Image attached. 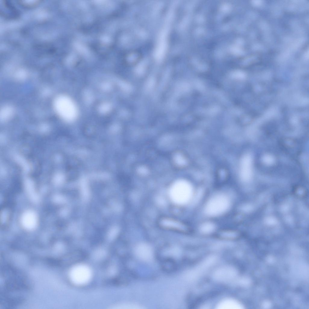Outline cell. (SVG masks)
Returning a JSON list of instances; mask_svg holds the SVG:
<instances>
[{
  "label": "cell",
  "instance_id": "4",
  "mask_svg": "<svg viewBox=\"0 0 309 309\" xmlns=\"http://www.w3.org/2000/svg\"><path fill=\"white\" fill-rule=\"evenodd\" d=\"M204 226L202 228L203 229V231H204L206 232H209L211 230L212 231L213 229V226L211 225L208 224Z\"/></svg>",
  "mask_w": 309,
  "mask_h": 309
},
{
  "label": "cell",
  "instance_id": "2",
  "mask_svg": "<svg viewBox=\"0 0 309 309\" xmlns=\"http://www.w3.org/2000/svg\"><path fill=\"white\" fill-rule=\"evenodd\" d=\"M161 269L167 272H173L177 268V264L175 260L171 257H166L161 260Z\"/></svg>",
  "mask_w": 309,
  "mask_h": 309
},
{
  "label": "cell",
  "instance_id": "1",
  "mask_svg": "<svg viewBox=\"0 0 309 309\" xmlns=\"http://www.w3.org/2000/svg\"><path fill=\"white\" fill-rule=\"evenodd\" d=\"M229 204V200L226 196H216L208 202L206 208V212L209 215H218L226 210Z\"/></svg>",
  "mask_w": 309,
  "mask_h": 309
},
{
  "label": "cell",
  "instance_id": "3",
  "mask_svg": "<svg viewBox=\"0 0 309 309\" xmlns=\"http://www.w3.org/2000/svg\"><path fill=\"white\" fill-rule=\"evenodd\" d=\"M20 3L24 6L27 7L33 6L40 3L39 0H32L27 1H20Z\"/></svg>",
  "mask_w": 309,
  "mask_h": 309
}]
</instances>
